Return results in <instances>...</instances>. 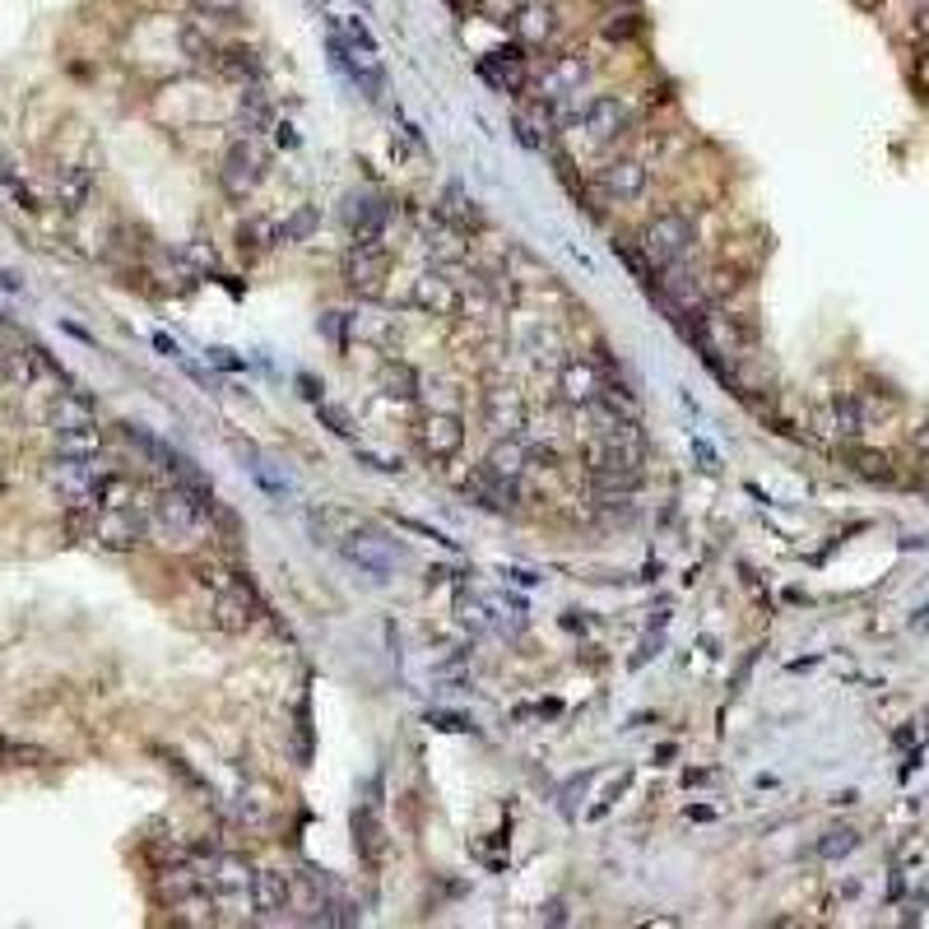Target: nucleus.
<instances>
[{
    "instance_id": "obj_1",
    "label": "nucleus",
    "mask_w": 929,
    "mask_h": 929,
    "mask_svg": "<svg viewBox=\"0 0 929 929\" xmlns=\"http://www.w3.org/2000/svg\"><path fill=\"white\" fill-rule=\"evenodd\" d=\"M209 502L205 492H195L186 484H172L154 498V517L149 525H158V535H168L177 544H201L205 530H209Z\"/></svg>"
},
{
    "instance_id": "obj_2",
    "label": "nucleus",
    "mask_w": 929,
    "mask_h": 929,
    "mask_svg": "<svg viewBox=\"0 0 929 929\" xmlns=\"http://www.w3.org/2000/svg\"><path fill=\"white\" fill-rule=\"evenodd\" d=\"M693 242H698V219H693V214L665 209V214H656V219L642 228V242L637 247H642L650 270H665V265L683 261V256L693 251Z\"/></svg>"
},
{
    "instance_id": "obj_3",
    "label": "nucleus",
    "mask_w": 929,
    "mask_h": 929,
    "mask_svg": "<svg viewBox=\"0 0 929 929\" xmlns=\"http://www.w3.org/2000/svg\"><path fill=\"white\" fill-rule=\"evenodd\" d=\"M112 469L98 465V456H56L47 465V484L61 492L66 507H98V488H103Z\"/></svg>"
},
{
    "instance_id": "obj_4",
    "label": "nucleus",
    "mask_w": 929,
    "mask_h": 929,
    "mask_svg": "<svg viewBox=\"0 0 929 929\" xmlns=\"http://www.w3.org/2000/svg\"><path fill=\"white\" fill-rule=\"evenodd\" d=\"M335 548H340L344 558L353 563V567L372 571V577H377V581H386L390 571L405 563V548L395 544V540H386V535H377V530H367V525H353L349 535H340V540H335Z\"/></svg>"
},
{
    "instance_id": "obj_5",
    "label": "nucleus",
    "mask_w": 929,
    "mask_h": 929,
    "mask_svg": "<svg viewBox=\"0 0 929 929\" xmlns=\"http://www.w3.org/2000/svg\"><path fill=\"white\" fill-rule=\"evenodd\" d=\"M89 540L107 553H135L149 540V517L140 507H98Z\"/></svg>"
},
{
    "instance_id": "obj_6",
    "label": "nucleus",
    "mask_w": 929,
    "mask_h": 929,
    "mask_svg": "<svg viewBox=\"0 0 929 929\" xmlns=\"http://www.w3.org/2000/svg\"><path fill=\"white\" fill-rule=\"evenodd\" d=\"M590 484L600 492H632L642 484V451L596 442L590 446Z\"/></svg>"
},
{
    "instance_id": "obj_7",
    "label": "nucleus",
    "mask_w": 929,
    "mask_h": 929,
    "mask_svg": "<svg viewBox=\"0 0 929 929\" xmlns=\"http://www.w3.org/2000/svg\"><path fill=\"white\" fill-rule=\"evenodd\" d=\"M265 168H270V158H265L261 145H256V140H233V145L224 149V163H219V186H224V195H228V201H247V195L261 186Z\"/></svg>"
},
{
    "instance_id": "obj_8",
    "label": "nucleus",
    "mask_w": 929,
    "mask_h": 929,
    "mask_svg": "<svg viewBox=\"0 0 929 929\" xmlns=\"http://www.w3.org/2000/svg\"><path fill=\"white\" fill-rule=\"evenodd\" d=\"M390 274V251L382 237H372V242H353L349 256H344V280L353 293H363V298H377L382 284Z\"/></svg>"
},
{
    "instance_id": "obj_9",
    "label": "nucleus",
    "mask_w": 929,
    "mask_h": 929,
    "mask_svg": "<svg viewBox=\"0 0 929 929\" xmlns=\"http://www.w3.org/2000/svg\"><path fill=\"white\" fill-rule=\"evenodd\" d=\"M530 79H535V89H540V103H558V98L577 93L590 79V61H586V52H558V56H548V66Z\"/></svg>"
},
{
    "instance_id": "obj_10",
    "label": "nucleus",
    "mask_w": 929,
    "mask_h": 929,
    "mask_svg": "<svg viewBox=\"0 0 929 929\" xmlns=\"http://www.w3.org/2000/svg\"><path fill=\"white\" fill-rule=\"evenodd\" d=\"M465 446V419L451 409H432L419 419V451L428 461H451Z\"/></svg>"
},
{
    "instance_id": "obj_11",
    "label": "nucleus",
    "mask_w": 929,
    "mask_h": 929,
    "mask_svg": "<svg viewBox=\"0 0 929 929\" xmlns=\"http://www.w3.org/2000/svg\"><path fill=\"white\" fill-rule=\"evenodd\" d=\"M479 75L488 79L498 93H525L530 89V61L521 47H498L479 61Z\"/></svg>"
},
{
    "instance_id": "obj_12",
    "label": "nucleus",
    "mask_w": 929,
    "mask_h": 929,
    "mask_svg": "<svg viewBox=\"0 0 929 929\" xmlns=\"http://www.w3.org/2000/svg\"><path fill=\"white\" fill-rule=\"evenodd\" d=\"M209 623L228 632V637H242V632L256 623V600L247 586H219V596L209 604Z\"/></svg>"
},
{
    "instance_id": "obj_13",
    "label": "nucleus",
    "mask_w": 929,
    "mask_h": 929,
    "mask_svg": "<svg viewBox=\"0 0 929 929\" xmlns=\"http://www.w3.org/2000/svg\"><path fill=\"white\" fill-rule=\"evenodd\" d=\"M558 390H563L567 405H581V409L596 405L604 395V367L590 363V359H567L558 367Z\"/></svg>"
},
{
    "instance_id": "obj_14",
    "label": "nucleus",
    "mask_w": 929,
    "mask_h": 929,
    "mask_svg": "<svg viewBox=\"0 0 929 929\" xmlns=\"http://www.w3.org/2000/svg\"><path fill=\"white\" fill-rule=\"evenodd\" d=\"M511 29H517L521 47H548L553 37H558V5H553V0H521Z\"/></svg>"
},
{
    "instance_id": "obj_15",
    "label": "nucleus",
    "mask_w": 929,
    "mask_h": 929,
    "mask_svg": "<svg viewBox=\"0 0 929 929\" xmlns=\"http://www.w3.org/2000/svg\"><path fill=\"white\" fill-rule=\"evenodd\" d=\"M409 303L419 307L423 316H456L461 311V288L446 280V274H438V270H428V274H419L413 280V293H409Z\"/></svg>"
},
{
    "instance_id": "obj_16",
    "label": "nucleus",
    "mask_w": 929,
    "mask_h": 929,
    "mask_svg": "<svg viewBox=\"0 0 929 929\" xmlns=\"http://www.w3.org/2000/svg\"><path fill=\"white\" fill-rule=\"evenodd\" d=\"M344 224L353 233V242H372V237L386 233L390 205L382 201V195H349V201H344Z\"/></svg>"
},
{
    "instance_id": "obj_17",
    "label": "nucleus",
    "mask_w": 929,
    "mask_h": 929,
    "mask_svg": "<svg viewBox=\"0 0 929 929\" xmlns=\"http://www.w3.org/2000/svg\"><path fill=\"white\" fill-rule=\"evenodd\" d=\"M581 126L596 145H614L627 131V107L619 103V98H590L586 112H581Z\"/></svg>"
},
{
    "instance_id": "obj_18",
    "label": "nucleus",
    "mask_w": 929,
    "mask_h": 929,
    "mask_svg": "<svg viewBox=\"0 0 929 929\" xmlns=\"http://www.w3.org/2000/svg\"><path fill=\"white\" fill-rule=\"evenodd\" d=\"M600 186L614 195V201H637V195L646 191V163L642 158H609V163L600 168Z\"/></svg>"
},
{
    "instance_id": "obj_19",
    "label": "nucleus",
    "mask_w": 929,
    "mask_h": 929,
    "mask_svg": "<svg viewBox=\"0 0 929 929\" xmlns=\"http://www.w3.org/2000/svg\"><path fill=\"white\" fill-rule=\"evenodd\" d=\"M353 851H359L367 864H382V856H386V827L377 818V804L353 808Z\"/></svg>"
},
{
    "instance_id": "obj_20",
    "label": "nucleus",
    "mask_w": 929,
    "mask_h": 929,
    "mask_svg": "<svg viewBox=\"0 0 929 929\" xmlns=\"http://www.w3.org/2000/svg\"><path fill=\"white\" fill-rule=\"evenodd\" d=\"M251 906H256L261 916H280V911H288V874H284V869H256Z\"/></svg>"
},
{
    "instance_id": "obj_21",
    "label": "nucleus",
    "mask_w": 929,
    "mask_h": 929,
    "mask_svg": "<svg viewBox=\"0 0 929 929\" xmlns=\"http://www.w3.org/2000/svg\"><path fill=\"white\" fill-rule=\"evenodd\" d=\"M525 423V405H521V395L517 390H492L488 395V428L498 432V438H517Z\"/></svg>"
},
{
    "instance_id": "obj_22",
    "label": "nucleus",
    "mask_w": 929,
    "mask_h": 929,
    "mask_svg": "<svg viewBox=\"0 0 929 929\" xmlns=\"http://www.w3.org/2000/svg\"><path fill=\"white\" fill-rule=\"evenodd\" d=\"M465 492L479 507H488V511H511L517 507V484L511 479H498V474H488V469H479L474 479L465 484Z\"/></svg>"
},
{
    "instance_id": "obj_23",
    "label": "nucleus",
    "mask_w": 929,
    "mask_h": 929,
    "mask_svg": "<svg viewBox=\"0 0 929 929\" xmlns=\"http://www.w3.org/2000/svg\"><path fill=\"white\" fill-rule=\"evenodd\" d=\"M525 465H530V451L521 446V438H498V442H492V451H488V461H484L488 474H498V479H511V484H521Z\"/></svg>"
},
{
    "instance_id": "obj_24",
    "label": "nucleus",
    "mask_w": 929,
    "mask_h": 929,
    "mask_svg": "<svg viewBox=\"0 0 929 929\" xmlns=\"http://www.w3.org/2000/svg\"><path fill=\"white\" fill-rule=\"evenodd\" d=\"M288 911H298L307 920H321V874H288Z\"/></svg>"
},
{
    "instance_id": "obj_25",
    "label": "nucleus",
    "mask_w": 929,
    "mask_h": 929,
    "mask_svg": "<svg viewBox=\"0 0 929 929\" xmlns=\"http://www.w3.org/2000/svg\"><path fill=\"white\" fill-rule=\"evenodd\" d=\"M84 423H98L93 400L84 390H61V400L52 405V428L66 432V428H84Z\"/></svg>"
},
{
    "instance_id": "obj_26",
    "label": "nucleus",
    "mask_w": 929,
    "mask_h": 929,
    "mask_svg": "<svg viewBox=\"0 0 929 929\" xmlns=\"http://www.w3.org/2000/svg\"><path fill=\"white\" fill-rule=\"evenodd\" d=\"M209 883H219L224 893H251L256 869H251L242 856H214V864H209Z\"/></svg>"
},
{
    "instance_id": "obj_27",
    "label": "nucleus",
    "mask_w": 929,
    "mask_h": 929,
    "mask_svg": "<svg viewBox=\"0 0 929 929\" xmlns=\"http://www.w3.org/2000/svg\"><path fill=\"white\" fill-rule=\"evenodd\" d=\"M438 219H446V224H456L461 233L465 228H479V209H474V201L465 195V186L461 182H451L446 191H442V205H438Z\"/></svg>"
},
{
    "instance_id": "obj_28",
    "label": "nucleus",
    "mask_w": 929,
    "mask_h": 929,
    "mask_svg": "<svg viewBox=\"0 0 929 929\" xmlns=\"http://www.w3.org/2000/svg\"><path fill=\"white\" fill-rule=\"evenodd\" d=\"M201 869H191V864H163L158 869V897L163 902H182L186 893H195L201 887Z\"/></svg>"
},
{
    "instance_id": "obj_29",
    "label": "nucleus",
    "mask_w": 929,
    "mask_h": 929,
    "mask_svg": "<svg viewBox=\"0 0 929 929\" xmlns=\"http://www.w3.org/2000/svg\"><path fill=\"white\" fill-rule=\"evenodd\" d=\"M377 382H382V395H390V400H419V390H423L419 386V372H413L409 363H395V359L382 363V377Z\"/></svg>"
},
{
    "instance_id": "obj_30",
    "label": "nucleus",
    "mask_w": 929,
    "mask_h": 929,
    "mask_svg": "<svg viewBox=\"0 0 929 929\" xmlns=\"http://www.w3.org/2000/svg\"><path fill=\"white\" fill-rule=\"evenodd\" d=\"M316 228H321V209H316V205H298L284 224H274V242H280V247H288V242H307V237H311Z\"/></svg>"
},
{
    "instance_id": "obj_31",
    "label": "nucleus",
    "mask_w": 929,
    "mask_h": 929,
    "mask_svg": "<svg viewBox=\"0 0 929 929\" xmlns=\"http://www.w3.org/2000/svg\"><path fill=\"white\" fill-rule=\"evenodd\" d=\"M56 451H61V456H98V451H103V428L84 423V428L56 432Z\"/></svg>"
},
{
    "instance_id": "obj_32",
    "label": "nucleus",
    "mask_w": 929,
    "mask_h": 929,
    "mask_svg": "<svg viewBox=\"0 0 929 929\" xmlns=\"http://www.w3.org/2000/svg\"><path fill=\"white\" fill-rule=\"evenodd\" d=\"M851 469L869 484H893V456L887 451H874V446H856L851 451Z\"/></svg>"
},
{
    "instance_id": "obj_33",
    "label": "nucleus",
    "mask_w": 929,
    "mask_h": 929,
    "mask_svg": "<svg viewBox=\"0 0 929 929\" xmlns=\"http://www.w3.org/2000/svg\"><path fill=\"white\" fill-rule=\"evenodd\" d=\"M428 251L438 256V261H461L465 256V242H461V228L456 224H446L432 214V228H428Z\"/></svg>"
},
{
    "instance_id": "obj_34",
    "label": "nucleus",
    "mask_w": 929,
    "mask_h": 929,
    "mask_svg": "<svg viewBox=\"0 0 929 929\" xmlns=\"http://www.w3.org/2000/svg\"><path fill=\"white\" fill-rule=\"evenodd\" d=\"M600 33H604V43H632V37L642 33V10H604Z\"/></svg>"
},
{
    "instance_id": "obj_35",
    "label": "nucleus",
    "mask_w": 929,
    "mask_h": 929,
    "mask_svg": "<svg viewBox=\"0 0 929 929\" xmlns=\"http://www.w3.org/2000/svg\"><path fill=\"white\" fill-rule=\"evenodd\" d=\"M237 247H242V256H261L270 247H280L274 242V224L270 219H247L242 228H237Z\"/></svg>"
},
{
    "instance_id": "obj_36",
    "label": "nucleus",
    "mask_w": 929,
    "mask_h": 929,
    "mask_svg": "<svg viewBox=\"0 0 929 929\" xmlns=\"http://www.w3.org/2000/svg\"><path fill=\"white\" fill-rule=\"evenodd\" d=\"M316 419H321L335 438H359V423L349 419V409H340V405H330V400H316Z\"/></svg>"
},
{
    "instance_id": "obj_37",
    "label": "nucleus",
    "mask_w": 929,
    "mask_h": 929,
    "mask_svg": "<svg viewBox=\"0 0 929 929\" xmlns=\"http://www.w3.org/2000/svg\"><path fill=\"white\" fill-rule=\"evenodd\" d=\"M856 846H860V837L851 832V827H832V832L818 841V856H823V860H841V856H851Z\"/></svg>"
},
{
    "instance_id": "obj_38",
    "label": "nucleus",
    "mask_w": 929,
    "mask_h": 929,
    "mask_svg": "<svg viewBox=\"0 0 929 929\" xmlns=\"http://www.w3.org/2000/svg\"><path fill=\"white\" fill-rule=\"evenodd\" d=\"M89 186H93L89 168H75V172H66V182H61V205H66V209H79V205L89 201Z\"/></svg>"
},
{
    "instance_id": "obj_39",
    "label": "nucleus",
    "mask_w": 929,
    "mask_h": 929,
    "mask_svg": "<svg viewBox=\"0 0 929 929\" xmlns=\"http://www.w3.org/2000/svg\"><path fill=\"white\" fill-rule=\"evenodd\" d=\"M837 432H846V438H860L864 432V413L851 395H837Z\"/></svg>"
},
{
    "instance_id": "obj_40",
    "label": "nucleus",
    "mask_w": 929,
    "mask_h": 929,
    "mask_svg": "<svg viewBox=\"0 0 929 929\" xmlns=\"http://www.w3.org/2000/svg\"><path fill=\"white\" fill-rule=\"evenodd\" d=\"M182 52L191 56V61H209V56H214L209 33H205L201 24H186V29H182Z\"/></svg>"
},
{
    "instance_id": "obj_41",
    "label": "nucleus",
    "mask_w": 929,
    "mask_h": 929,
    "mask_svg": "<svg viewBox=\"0 0 929 929\" xmlns=\"http://www.w3.org/2000/svg\"><path fill=\"white\" fill-rule=\"evenodd\" d=\"M474 10H479L488 24H511L521 10V0H474Z\"/></svg>"
},
{
    "instance_id": "obj_42",
    "label": "nucleus",
    "mask_w": 929,
    "mask_h": 929,
    "mask_svg": "<svg viewBox=\"0 0 929 929\" xmlns=\"http://www.w3.org/2000/svg\"><path fill=\"white\" fill-rule=\"evenodd\" d=\"M219 66H224L233 79H256V75H261V66H256V56H251V52H224V56H219Z\"/></svg>"
},
{
    "instance_id": "obj_43",
    "label": "nucleus",
    "mask_w": 929,
    "mask_h": 929,
    "mask_svg": "<svg viewBox=\"0 0 929 929\" xmlns=\"http://www.w3.org/2000/svg\"><path fill=\"white\" fill-rule=\"evenodd\" d=\"M191 5L201 19H233L237 10H242V0H191Z\"/></svg>"
},
{
    "instance_id": "obj_44",
    "label": "nucleus",
    "mask_w": 929,
    "mask_h": 929,
    "mask_svg": "<svg viewBox=\"0 0 929 929\" xmlns=\"http://www.w3.org/2000/svg\"><path fill=\"white\" fill-rule=\"evenodd\" d=\"M353 456H359L363 465H372L377 474H400V469H405V465H400V456L390 461V456H382V451H367V446H359V451H353Z\"/></svg>"
},
{
    "instance_id": "obj_45",
    "label": "nucleus",
    "mask_w": 929,
    "mask_h": 929,
    "mask_svg": "<svg viewBox=\"0 0 929 929\" xmlns=\"http://www.w3.org/2000/svg\"><path fill=\"white\" fill-rule=\"evenodd\" d=\"M627 781H632V772H623L614 785H609V790H604V800H600L596 808H590V818H604V814H609V804H614V800L623 795V790H627Z\"/></svg>"
},
{
    "instance_id": "obj_46",
    "label": "nucleus",
    "mask_w": 929,
    "mask_h": 929,
    "mask_svg": "<svg viewBox=\"0 0 929 929\" xmlns=\"http://www.w3.org/2000/svg\"><path fill=\"white\" fill-rule=\"evenodd\" d=\"M205 359H209L214 367H224V372H242V367H247V359H237L233 349H205Z\"/></svg>"
},
{
    "instance_id": "obj_47",
    "label": "nucleus",
    "mask_w": 929,
    "mask_h": 929,
    "mask_svg": "<svg viewBox=\"0 0 929 929\" xmlns=\"http://www.w3.org/2000/svg\"><path fill=\"white\" fill-rule=\"evenodd\" d=\"M693 456L702 461V469H706V474H716V469H721V465H716V451H711L702 438H693Z\"/></svg>"
},
{
    "instance_id": "obj_48",
    "label": "nucleus",
    "mask_w": 929,
    "mask_h": 929,
    "mask_svg": "<svg viewBox=\"0 0 929 929\" xmlns=\"http://www.w3.org/2000/svg\"><path fill=\"white\" fill-rule=\"evenodd\" d=\"M186 256H191L195 265H209V270H214V247L205 251V242H191V247H186Z\"/></svg>"
},
{
    "instance_id": "obj_49",
    "label": "nucleus",
    "mask_w": 929,
    "mask_h": 929,
    "mask_svg": "<svg viewBox=\"0 0 929 929\" xmlns=\"http://www.w3.org/2000/svg\"><path fill=\"white\" fill-rule=\"evenodd\" d=\"M432 721H438V729H451V735H461V729H469V721H465V716H446V711H442V716H432Z\"/></svg>"
},
{
    "instance_id": "obj_50",
    "label": "nucleus",
    "mask_w": 929,
    "mask_h": 929,
    "mask_svg": "<svg viewBox=\"0 0 929 929\" xmlns=\"http://www.w3.org/2000/svg\"><path fill=\"white\" fill-rule=\"evenodd\" d=\"M321 330L330 335V340H340V330H344V316H340V311H326V321H321Z\"/></svg>"
},
{
    "instance_id": "obj_51",
    "label": "nucleus",
    "mask_w": 929,
    "mask_h": 929,
    "mask_svg": "<svg viewBox=\"0 0 929 929\" xmlns=\"http://www.w3.org/2000/svg\"><path fill=\"white\" fill-rule=\"evenodd\" d=\"M916 84L929 93V52H920V56H916Z\"/></svg>"
},
{
    "instance_id": "obj_52",
    "label": "nucleus",
    "mask_w": 929,
    "mask_h": 929,
    "mask_svg": "<svg viewBox=\"0 0 929 929\" xmlns=\"http://www.w3.org/2000/svg\"><path fill=\"white\" fill-rule=\"evenodd\" d=\"M154 349H158V353H168V359H182V349H177V344L168 340V335H163V330H158V335H154Z\"/></svg>"
},
{
    "instance_id": "obj_53",
    "label": "nucleus",
    "mask_w": 929,
    "mask_h": 929,
    "mask_svg": "<svg viewBox=\"0 0 929 929\" xmlns=\"http://www.w3.org/2000/svg\"><path fill=\"white\" fill-rule=\"evenodd\" d=\"M544 911H548V925H563V920H567V916H563V902H548Z\"/></svg>"
},
{
    "instance_id": "obj_54",
    "label": "nucleus",
    "mask_w": 929,
    "mask_h": 929,
    "mask_svg": "<svg viewBox=\"0 0 929 929\" xmlns=\"http://www.w3.org/2000/svg\"><path fill=\"white\" fill-rule=\"evenodd\" d=\"M604 10H642V0H604Z\"/></svg>"
},
{
    "instance_id": "obj_55",
    "label": "nucleus",
    "mask_w": 929,
    "mask_h": 929,
    "mask_svg": "<svg viewBox=\"0 0 929 929\" xmlns=\"http://www.w3.org/2000/svg\"><path fill=\"white\" fill-rule=\"evenodd\" d=\"M920 446H929V428H925V432H920Z\"/></svg>"
}]
</instances>
